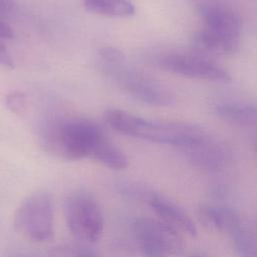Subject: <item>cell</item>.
Wrapping results in <instances>:
<instances>
[{
	"instance_id": "cell-14",
	"label": "cell",
	"mask_w": 257,
	"mask_h": 257,
	"mask_svg": "<svg viewBox=\"0 0 257 257\" xmlns=\"http://www.w3.org/2000/svg\"><path fill=\"white\" fill-rule=\"evenodd\" d=\"M86 10L107 17L125 18L135 13V6L130 0H83Z\"/></svg>"
},
{
	"instance_id": "cell-4",
	"label": "cell",
	"mask_w": 257,
	"mask_h": 257,
	"mask_svg": "<svg viewBox=\"0 0 257 257\" xmlns=\"http://www.w3.org/2000/svg\"><path fill=\"white\" fill-rule=\"evenodd\" d=\"M104 136L100 127L87 119H65L43 133V147L52 155L65 160L91 158Z\"/></svg>"
},
{
	"instance_id": "cell-5",
	"label": "cell",
	"mask_w": 257,
	"mask_h": 257,
	"mask_svg": "<svg viewBox=\"0 0 257 257\" xmlns=\"http://www.w3.org/2000/svg\"><path fill=\"white\" fill-rule=\"evenodd\" d=\"M64 216L70 232L77 239L93 243L103 231L101 208L89 192L78 190L68 195L64 201Z\"/></svg>"
},
{
	"instance_id": "cell-18",
	"label": "cell",
	"mask_w": 257,
	"mask_h": 257,
	"mask_svg": "<svg viewBox=\"0 0 257 257\" xmlns=\"http://www.w3.org/2000/svg\"><path fill=\"white\" fill-rule=\"evenodd\" d=\"M0 65L4 67H13V61L6 47L0 42Z\"/></svg>"
},
{
	"instance_id": "cell-15",
	"label": "cell",
	"mask_w": 257,
	"mask_h": 257,
	"mask_svg": "<svg viewBox=\"0 0 257 257\" xmlns=\"http://www.w3.org/2000/svg\"><path fill=\"white\" fill-rule=\"evenodd\" d=\"M231 237L241 257H257V229H251L242 224Z\"/></svg>"
},
{
	"instance_id": "cell-21",
	"label": "cell",
	"mask_w": 257,
	"mask_h": 257,
	"mask_svg": "<svg viewBox=\"0 0 257 257\" xmlns=\"http://www.w3.org/2000/svg\"><path fill=\"white\" fill-rule=\"evenodd\" d=\"M192 257H202V256H192Z\"/></svg>"
},
{
	"instance_id": "cell-2",
	"label": "cell",
	"mask_w": 257,
	"mask_h": 257,
	"mask_svg": "<svg viewBox=\"0 0 257 257\" xmlns=\"http://www.w3.org/2000/svg\"><path fill=\"white\" fill-rule=\"evenodd\" d=\"M104 121L114 131L123 135L167 144L182 149L198 138L203 131L193 124L177 121H165L143 118L121 109H107L103 114Z\"/></svg>"
},
{
	"instance_id": "cell-12",
	"label": "cell",
	"mask_w": 257,
	"mask_h": 257,
	"mask_svg": "<svg viewBox=\"0 0 257 257\" xmlns=\"http://www.w3.org/2000/svg\"><path fill=\"white\" fill-rule=\"evenodd\" d=\"M199 218L207 228L230 235L242 225L239 215L224 206L203 205L199 209Z\"/></svg>"
},
{
	"instance_id": "cell-22",
	"label": "cell",
	"mask_w": 257,
	"mask_h": 257,
	"mask_svg": "<svg viewBox=\"0 0 257 257\" xmlns=\"http://www.w3.org/2000/svg\"><path fill=\"white\" fill-rule=\"evenodd\" d=\"M256 150H257V145H256Z\"/></svg>"
},
{
	"instance_id": "cell-9",
	"label": "cell",
	"mask_w": 257,
	"mask_h": 257,
	"mask_svg": "<svg viewBox=\"0 0 257 257\" xmlns=\"http://www.w3.org/2000/svg\"><path fill=\"white\" fill-rule=\"evenodd\" d=\"M180 150L194 167L209 173L222 171L232 160L230 149L204 132Z\"/></svg>"
},
{
	"instance_id": "cell-20",
	"label": "cell",
	"mask_w": 257,
	"mask_h": 257,
	"mask_svg": "<svg viewBox=\"0 0 257 257\" xmlns=\"http://www.w3.org/2000/svg\"><path fill=\"white\" fill-rule=\"evenodd\" d=\"M13 36V32L11 28L4 22L0 21V38H11Z\"/></svg>"
},
{
	"instance_id": "cell-1",
	"label": "cell",
	"mask_w": 257,
	"mask_h": 257,
	"mask_svg": "<svg viewBox=\"0 0 257 257\" xmlns=\"http://www.w3.org/2000/svg\"><path fill=\"white\" fill-rule=\"evenodd\" d=\"M197 8L204 23L192 39L197 53L210 57L234 52L241 34L239 14L221 0H200Z\"/></svg>"
},
{
	"instance_id": "cell-10",
	"label": "cell",
	"mask_w": 257,
	"mask_h": 257,
	"mask_svg": "<svg viewBox=\"0 0 257 257\" xmlns=\"http://www.w3.org/2000/svg\"><path fill=\"white\" fill-rule=\"evenodd\" d=\"M149 203L161 221L170 225L181 233L196 236L197 228L194 222L190 216L174 202L162 196L153 194L149 197Z\"/></svg>"
},
{
	"instance_id": "cell-7",
	"label": "cell",
	"mask_w": 257,
	"mask_h": 257,
	"mask_svg": "<svg viewBox=\"0 0 257 257\" xmlns=\"http://www.w3.org/2000/svg\"><path fill=\"white\" fill-rule=\"evenodd\" d=\"M133 233L144 257L178 255L184 247L181 232L161 220L139 218L133 224Z\"/></svg>"
},
{
	"instance_id": "cell-16",
	"label": "cell",
	"mask_w": 257,
	"mask_h": 257,
	"mask_svg": "<svg viewBox=\"0 0 257 257\" xmlns=\"http://www.w3.org/2000/svg\"><path fill=\"white\" fill-rule=\"evenodd\" d=\"M49 257H97L85 247L73 244L54 246L49 251Z\"/></svg>"
},
{
	"instance_id": "cell-19",
	"label": "cell",
	"mask_w": 257,
	"mask_h": 257,
	"mask_svg": "<svg viewBox=\"0 0 257 257\" xmlns=\"http://www.w3.org/2000/svg\"><path fill=\"white\" fill-rule=\"evenodd\" d=\"M12 0H0V15H8L13 10Z\"/></svg>"
},
{
	"instance_id": "cell-11",
	"label": "cell",
	"mask_w": 257,
	"mask_h": 257,
	"mask_svg": "<svg viewBox=\"0 0 257 257\" xmlns=\"http://www.w3.org/2000/svg\"><path fill=\"white\" fill-rule=\"evenodd\" d=\"M215 111L224 121L243 127H257V104L243 100H223Z\"/></svg>"
},
{
	"instance_id": "cell-13",
	"label": "cell",
	"mask_w": 257,
	"mask_h": 257,
	"mask_svg": "<svg viewBox=\"0 0 257 257\" xmlns=\"http://www.w3.org/2000/svg\"><path fill=\"white\" fill-rule=\"evenodd\" d=\"M91 159L113 170H123L128 166V159L105 135L97 144Z\"/></svg>"
},
{
	"instance_id": "cell-8",
	"label": "cell",
	"mask_w": 257,
	"mask_h": 257,
	"mask_svg": "<svg viewBox=\"0 0 257 257\" xmlns=\"http://www.w3.org/2000/svg\"><path fill=\"white\" fill-rule=\"evenodd\" d=\"M155 63L162 69L196 79L215 82H229L230 73L210 57L199 53L168 51L158 54Z\"/></svg>"
},
{
	"instance_id": "cell-6",
	"label": "cell",
	"mask_w": 257,
	"mask_h": 257,
	"mask_svg": "<svg viewBox=\"0 0 257 257\" xmlns=\"http://www.w3.org/2000/svg\"><path fill=\"white\" fill-rule=\"evenodd\" d=\"M15 230L26 239L43 243L53 236V206L46 192H37L27 197L14 215Z\"/></svg>"
},
{
	"instance_id": "cell-3",
	"label": "cell",
	"mask_w": 257,
	"mask_h": 257,
	"mask_svg": "<svg viewBox=\"0 0 257 257\" xmlns=\"http://www.w3.org/2000/svg\"><path fill=\"white\" fill-rule=\"evenodd\" d=\"M101 66L117 85L133 98L153 106H170L175 102L173 94L155 79L131 67L121 50L104 46L99 50Z\"/></svg>"
},
{
	"instance_id": "cell-17",
	"label": "cell",
	"mask_w": 257,
	"mask_h": 257,
	"mask_svg": "<svg viewBox=\"0 0 257 257\" xmlns=\"http://www.w3.org/2000/svg\"><path fill=\"white\" fill-rule=\"evenodd\" d=\"M6 107L14 114L21 116L27 109V97L24 92L13 91L7 94L5 98Z\"/></svg>"
}]
</instances>
